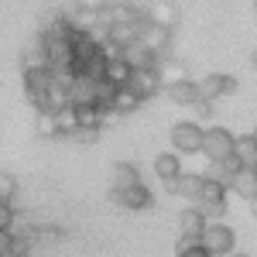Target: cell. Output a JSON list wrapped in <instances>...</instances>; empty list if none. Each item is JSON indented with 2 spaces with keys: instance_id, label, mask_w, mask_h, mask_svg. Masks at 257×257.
<instances>
[{
  "instance_id": "cell-17",
  "label": "cell",
  "mask_w": 257,
  "mask_h": 257,
  "mask_svg": "<svg viewBox=\"0 0 257 257\" xmlns=\"http://www.w3.org/2000/svg\"><path fill=\"white\" fill-rule=\"evenodd\" d=\"M148 21H155V24H161V28H175V21H178L175 4H172V0L151 4V7H148Z\"/></svg>"
},
{
  "instance_id": "cell-18",
  "label": "cell",
  "mask_w": 257,
  "mask_h": 257,
  "mask_svg": "<svg viewBox=\"0 0 257 257\" xmlns=\"http://www.w3.org/2000/svg\"><path fill=\"white\" fill-rule=\"evenodd\" d=\"M35 134L38 138H55L59 134V110H38L35 113Z\"/></svg>"
},
{
  "instance_id": "cell-10",
  "label": "cell",
  "mask_w": 257,
  "mask_h": 257,
  "mask_svg": "<svg viewBox=\"0 0 257 257\" xmlns=\"http://www.w3.org/2000/svg\"><path fill=\"white\" fill-rule=\"evenodd\" d=\"M165 93H168V99H172V103H178V106H196L199 99H202L199 82H192V79L172 82V86H165Z\"/></svg>"
},
{
  "instance_id": "cell-31",
  "label": "cell",
  "mask_w": 257,
  "mask_h": 257,
  "mask_svg": "<svg viewBox=\"0 0 257 257\" xmlns=\"http://www.w3.org/2000/svg\"><path fill=\"white\" fill-rule=\"evenodd\" d=\"M254 138H257V127H254Z\"/></svg>"
},
{
  "instance_id": "cell-4",
  "label": "cell",
  "mask_w": 257,
  "mask_h": 257,
  "mask_svg": "<svg viewBox=\"0 0 257 257\" xmlns=\"http://www.w3.org/2000/svg\"><path fill=\"white\" fill-rule=\"evenodd\" d=\"M202 240H206V250H209V254H230V250H233V243H237L233 230H230V226H223L219 219H209V223H206Z\"/></svg>"
},
{
  "instance_id": "cell-27",
  "label": "cell",
  "mask_w": 257,
  "mask_h": 257,
  "mask_svg": "<svg viewBox=\"0 0 257 257\" xmlns=\"http://www.w3.org/2000/svg\"><path fill=\"white\" fill-rule=\"evenodd\" d=\"M192 110H196V117H199V120H209V117H213V99H206V96H202V99L196 103V106H192Z\"/></svg>"
},
{
  "instance_id": "cell-7",
  "label": "cell",
  "mask_w": 257,
  "mask_h": 257,
  "mask_svg": "<svg viewBox=\"0 0 257 257\" xmlns=\"http://www.w3.org/2000/svg\"><path fill=\"white\" fill-rule=\"evenodd\" d=\"M141 41H144L155 55L165 59L168 41H172V28H161V24H155V21H144V24H141Z\"/></svg>"
},
{
  "instance_id": "cell-15",
  "label": "cell",
  "mask_w": 257,
  "mask_h": 257,
  "mask_svg": "<svg viewBox=\"0 0 257 257\" xmlns=\"http://www.w3.org/2000/svg\"><path fill=\"white\" fill-rule=\"evenodd\" d=\"M206 223H209V216L199 209L196 202H192L189 209H182V216H178V226H182V233H202V230H206Z\"/></svg>"
},
{
  "instance_id": "cell-3",
  "label": "cell",
  "mask_w": 257,
  "mask_h": 257,
  "mask_svg": "<svg viewBox=\"0 0 257 257\" xmlns=\"http://www.w3.org/2000/svg\"><path fill=\"white\" fill-rule=\"evenodd\" d=\"M233 144L237 138L226 131V127H206V138H202V155L209 161H223L233 155Z\"/></svg>"
},
{
  "instance_id": "cell-14",
  "label": "cell",
  "mask_w": 257,
  "mask_h": 257,
  "mask_svg": "<svg viewBox=\"0 0 257 257\" xmlns=\"http://www.w3.org/2000/svg\"><path fill=\"white\" fill-rule=\"evenodd\" d=\"M141 103H144V96H141V93L134 89V86H131V82H127V86H117V96H113V110H120V113L127 117V113H134V110H138Z\"/></svg>"
},
{
  "instance_id": "cell-32",
  "label": "cell",
  "mask_w": 257,
  "mask_h": 257,
  "mask_svg": "<svg viewBox=\"0 0 257 257\" xmlns=\"http://www.w3.org/2000/svg\"><path fill=\"white\" fill-rule=\"evenodd\" d=\"M254 11H257V0H254Z\"/></svg>"
},
{
  "instance_id": "cell-16",
  "label": "cell",
  "mask_w": 257,
  "mask_h": 257,
  "mask_svg": "<svg viewBox=\"0 0 257 257\" xmlns=\"http://www.w3.org/2000/svg\"><path fill=\"white\" fill-rule=\"evenodd\" d=\"M175 254H182V257H209V250H206L202 233H182L178 243H175Z\"/></svg>"
},
{
  "instance_id": "cell-30",
  "label": "cell",
  "mask_w": 257,
  "mask_h": 257,
  "mask_svg": "<svg viewBox=\"0 0 257 257\" xmlns=\"http://www.w3.org/2000/svg\"><path fill=\"white\" fill-rule=\"evenodd\" d=\"M250 62H254V69H257V48H254V55H250Z\"/></svg>"
},
{
  "instance_id": "cell-26",
  "label": "cell",
  "mask_w": 257,
  "mask_h": 257,
  "mask_svg": "<svg viewBox=\"0 0 257 257\" xmlns=\"http://www.w3.org/2000/svg\"><path fill=\"white\" fill-rule=\"evenodd\" d=\"M14 254V233L11 230H0V257Z\"/></svg>"
},
{
  "instance_id": "cell-25",
  "label": "cell",
  "mask_w": 257,
  "mask_h": 257,
  "mask_svg": "<svg viewBox=\"0 0 257 257\" xmlns=\"http://www.w3.org/2000/svg\"><path fill=\"white\" fill-rule=\"evenodd\" d=\"M99 131H103V127H79V131H76L72 138L79 141V144H93V141H96V134H99Z\"/></svg>"
},
{
  "instance_id": "cell-23",
  "label": "cell",
  "mask_w": 257,
  "mask_h": 257,
  "mask_svg": "<svg viewBox=\"0 0 257 257\" xmlns=\"http://www.w3.org/2000/svg\"><path fill=\"white\" fill-rule=\"evenodd\" d=\"M18 196V182L11 172H0V199H14Z\"/></svg>"
},
{
  "instance_id": "cell-9",
  "label": "cell",
  "mask_w": 257,
  "mask_h": 257,
  "mask_svg": "<svg viewBox=\"0 0 257 257\" xmlns=\"http://www.w3.org/2000/svg\"><path fill=\"white\" fill-rule=\"evenodd\" d=\"M199 93L206 99H219L226 96V93H237V79L233 76H206V79H199Z\"/></svg>"
},
{
  "instance_id": "cell-22",
  "label": "cell",
  "mask_w": 257,
  "mask_h": 257,
  "mask_svg": "<svg viewBox=\"0 0 257 257\" xmlns=\"http://www.w3.org/2000/svg\"><path fill=\"white\" fill-rule=\"evenodd\" d=\"M76 131H79V117H76V106L69 103V106L59 110V134H69V138H72Z\"/></svg>"
},
{
  "instance_id": "cell-24",
  "label": "cell",
  "mask_w": 257,
  "mask_h": 257,
  "mask_svg": "<svg viewBox=\"0 0 257 257\" xmlns=\"http://www.w3.org/2000/svg\"><path fill=\"white\" fill-rule=\"evenodd\" d=\"M14 226V206L11 199H0V230H11Z\"/></svg>"
},
{
  "instance_id": "cell-12",
  "label": "cell",
  "mask_w": 257,
  "mask_h": 257,
  "mask_svg": "<svg viewBox=\"0 0 257 257\" xmlns=\"http://www.w3.org/2000/svg\"><path fill=\"white\" fill-rule=\"evenodd\" d=\"M199 185H202V175H189V172H182L175 182H168V185H165V192L182 196V199H196L199 196Z\"/></svg>"
},
{
  "instance_id": "cell-29",
  "label": "cell",
  "mask_w": 257,
  "mask_h": 257,
  "mask_svg": "<svg viewBox=\"0 0 257 257\" xmlns=\"http://www.w3.org/2000/svg\"><path fill=\"white\" fill-rule=\"evenodd\" d=\"M247 206H250V216L257 219V196H254V199H247Z\"/></svg>"
},
{
  "instance_id": "cell-5",
  "label": "cell",
  "mask_w": 257,
  "mask_h": 257,
  "mask_svg": "<svg viewBox=\"0 0 257 257\" xmlns=\"http://www.w3.org/2000/svg\"><path fill=\"white\" fill-rule=\"evenodd\" d=\"M110 196H113V202L123 206V209H148V206H151V192H148L144 182L127 185V189H110Z\"/></svg>"
},
{
  "instance_id": "cell-20",
  "label": "cell",
  "mask_w": 257,
  "mask_h": 257,
  "mask_svg": "<svg viewBox=\"0 0 257 257\" xmlns=\"http://www.w3.org/2000/svg\"><path fill=\"white\" fill-rule=\"evenodd\" d=\"M158 69H161V79H165V86L189 79V65H185V62H178V59H161Z\"/></svg>"
},
{
  "instance_id": "cell-2",
  "label": "cell",
  "mask_w": 257,
  "mask_h": 257,
  "mask_svg": "<svg viewBox=\"0 0 257 257\" xmlns=\"http://www.w3.org/2000/svg\"><path fill=\"white\" fill-rule=\"evenodd\" d=\"M202 138H206V131L199 127L196 120H185V123H175L172 127V148H175L178 155H202Z\"/></svg>"
},
{
  "instance_id": "cell-21",
  "label": "cell",
  "mask_w": 257,
  "mask_h": 257,
  "mask_svg": "<svg viewBox=\"0 0 257 257\" xmlns=\"http://www.w3.org/2000/svg\"><path fill=\"white\" fill-rule=\"evenodd\" d=\"M233 155H237L243 165L257 168V138H254V134H247V138H237V144H233Z\"/></svg>"
},
{
  "instance_id": "cell-13",
  "label": "cell",
  "mask_w": 257,
  "mask_h": 257,
  "mask_svg": "<svg viewBox=\"0 0 257 257\" xmlns=\"http://www.w3.org/2000/svg\"><path fill=\"white\" fill-rule=\"evenodd\" d=\"M155 175H158L161 185H168V182H175L182 175V161H178V151L175 155H158L155 158Z\"/></svg>"
},
{
  "instance_id": "cell-11",
  "label": "cell",
  "mask_w": 257,
  "mask_h": 257,
  "mask_svg": "<svg viewBox=\"0 0 257 257\" xmlns=\"http://www.w3.org/2000/svg\"><path fill=\"white\" fill-rule=\"evenodd\" d=\"M103 79L117 82V86H127V82L134 79L131 59H123V52H120V55H110V59H106V76H103Z\"/></svg>"
},
{
  "instance_id": "cell-8",
  "label": "cell",
  "mask_w": 257,
  "mask_h": 257,
  "mask_svg": "<svg viewBox=\"0 0 257 257\" xmlns=\"http://www.w3.org/2000/svg\"><path fill=\"white\" fill-rule=\"evenodd\" d=\"M230 192L240 196V199H254L257 196V168H250V165L237 168L230 175Z\"/></svg>"
},
{
  "instance_id": "cell-19",
  "label": "cell",
  "mask_w": 257,
  "mask_h": 257,
  "mask_svg": "<svg viewBox=\"0 0 257 257\" xmlns=\"http://www.w3.org/2000/svg\"><path fill=\"white\" fill-rule=\"evenodd\" d=\"M138 182H141L138 165H131V161H117L113 165V185L110 189H127V185H138Z\"/></svg>"
},
{
  "instance_id": "cell-6",
  "label": "cell",
  "mask_w": 257,
  "mask_h": 257,
  "mask_svg": "<svg viewBox=\"0 0 257 257\" xmlns=\"http://www.w3.org/2000/svg\"><path fill=\"white\" fill-rule=\"evenodd\" d=\"M131 86L138 89L141 96H155V93H161L165 89V79H161V69L158 65H148V69H134V79H131Z\"/></svg>"
},
{
  "instance_id": "cell-1",
  "label": "cell",
  "mask_w": 257,
  "mask_h": 257,
  "mask_svg": "<svg viewBox=\"0 0 257 257\" xmlns=\"http://www.w3.org/2000/svg\"><path fill=\"white\" fill-rule=\"evenodd\" d=\"M226 192H230V185H226L223 178L202 175L199 196L192 199V202H196V206H199V209H202L209 219H223V213H226Z\"/></svg>"
},
{
  "instance_id": "cell-28",
  "label": "cell",
  "mask_w": 257,
  "mask_h": 257,
  "mask_svg": "<svg viewBox=\"0 0 257 257\" xmlns=\"http://www.w3.org/2000/svg\"><path fill=\"white\" fill-rule=\"evenodd\" d=\"M79 7H86V11H103L106 7V0H76Z\"/></svg>"
}]
</instances>
